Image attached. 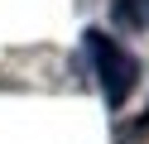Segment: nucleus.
<instances>
[{"label":"nucleus","mask_w":149,"mask_h":144,"mask_svg":"<svg viewBox=\"0 0 149 144\" xmlns=\"http://www.w3.org/2000/svg\"><path fill=\"white\" fill-rule=\"evenodd\" d=\"M87 43H91V58H96V72H101V86H106V101L120 106L130 91H135V82H139V63L116 43V38H106V34H87Z\"/></svg>","instance_id":"1"},{"label":"nucleus","mask_w":149,"mask_h":144,"mask_svg":"<svg viewBox=\"0 0 149 144\" xmlns=\"http://www.w3.org/2000/svg\"><path fill=\"white\" fill-rule=\"evenodd\" d=\"M111 15H116V24H125V29H149V0H116L111 5Z\"/></svg>","instance_id":"2"}]
</instances>
